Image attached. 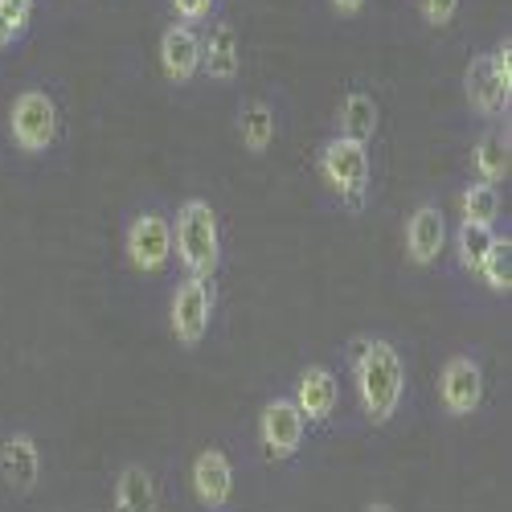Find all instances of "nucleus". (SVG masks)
<instances>
[{
  "label": "nucleus",
  "mask_w": 512,
  "mask_h": 512,
  "mask_svg": "<svg viewBox=\"0 0 512 512\" xmlns=\"http://www.w3.org/2000/svg\"><path fill=\"white\" fill-rule=\"evenodd\" d=\"M349 361H353V386H357L361 414L373 426H386L398 414L402 394H406V365L398 349L381 336H361L353 340Z\"/></svg>",
  "instance_id": "f257e3e1"
},
{
  "label": "nucleus",
  "mask_w": 512,
  "mask_h": 512,
  "mask_svg": "<svg viewBox=\"0 0 512 512\" xmlns=\"http://www.w3.org/2000/svg\"><path fill=\"white\" fill-rule=\"evenodd\" d=\"M173 254L181 259L185 275L193 279H213L222 263V226L218 213L205 197H189L177 209V226H173Z\"/></svg>",
  "instance_id": "f03ea898"
},
{
  "label": "nucleus",
  "mask_w": 512,
  "mask_h": 512,
  "mask_svg": "<svg viewBox=\"0 0 512 512\" xmlns=\"http://www.w3.org/2000/svg\"><path fill=\"white\" fill-rule=\"evenodd\" d=\"M316 168L324 185L340 197V205L349 209H361L365 205V193H369V144H357L349 136H332L320 156H316Z\"/></svg>",
  "instance_id": "7ed1b4c3"
},
{
  "label": "nucleus",
  "mask_w": 512,
  "mask_h": 512,
  "mask_svg": "<svg viewBox=\"0 0 512 512\" xmlns=\"http://www.w3.org/2000/svg\"><path fill=\"white\" fill-rule=\"evenodd\" d=\"M58 103L50 99V91L41 87H29L13 99L9 107V132H13V144L29 156H41L50 152L54 140H58Z\"/></svg>",
  "instance_id": "20e7f679"
},
{
  "label": "nucleus",
  "mask_w": 512,
  "mask_h": 512,
  "mask_svg": "<svg viewBox=\"0 0 512 512\" xmlns=\"http://www.w3.org/2000/svg\"><path fill=\"white\" fill-rule=\"evenodd\" d=\"M123 250H127V263L144 275H156L173 263V222L164 218V213L148 209L140 218H132L123 234Z\"/></svg>",
  "instance_id": "39448f33"
},
{
  "label": "nucleus",
  "mask_w": 512,
  "mask_h": 512,
  "mask_svg": "<svg viewBox=\"0 0 512 512\" xmlns=\"http://www.w3.org/2000/svg\"><path fill=\"white\" fill-rule=\"evenodd\" d=\"M209 320H213V283L185 275V283L173 291V304H168V328H173L177 345L197 349L209 332Z\"/></svg>",
  "instance_id": "423d86ee"
},
{
  "label": "nucleus",
  "mask_w": 512,
  "mask_h": 512,
  "mask_svg": "<svg viewBox=\"0 0 512 512\" xmlns=\"http://www.w3.org/2000/svg\"><path fill=\"white\" fill-rule=\"evenodd\" d=\"M304 435H308V422L300 414V406H295L291 398H271L259 414V443L267 451V459L275 463H287L300 455L304 447Z\"/></svg>",
  "instance_id": "0eeeda50"
},
{
  "label": "nucleus",
  "mask_w": 512,
  "mask_h": 512,
  "mask_svg": "<svg viewBox=\"0 0 512 512\" xmlns=\"http://www.w3.org/2000/svg\"><path fill=\"white\" fill-rule=\"evenodd\" d=\"M439 398H443V410L451 418L476 414L480 402H484V369H480V361L467 357V353H455L439 373Z\"/></svg>",
  "instance_id": "6e6552de"
},
{
  "label": "nucleus",
  "mask_w": 512,
  "mask_h": 512,
  "mask_svg": "<svg viewBox=\"0 0 512 512\" xmlns=\"http://www.w3.org/2000/svg\"><path fill=\"white\" fill-rule=\"evenodd\" d=\"M193 496L205 512H226L230 496H234V463L222 447H205L193 459V472H189Z\"/></svg>",
  "instance_id": "1a4fd4ad"
},
{
  "label": "nucleus",
  "mask_w": 512,
  "mask_h": 512,
  "mask_svg": "<svg viewBox=\"0 0 512 512\" xmlns=\"http://www.w3.org/2000/svg\"><path fill=\"white\" fill-rule=\"evenodd\" d=\"M443 246H447V218H443V209L431 205V201H422L410 213V222H406V254H410V263L414 267H435Z\"/></svg>",
  "instance_id": "9d476101"
},
{
  "label": "nucleus",
  "mask_w": 512,
  "mask_h": 512,
  "mask_svg": "<svg viewBox=\"0 0 512 512\" xmlns=\"http://www.w3.org/2000/svg\"><path fill=\"white\" fill-rule=\"evenodd\" d=\"M41 447L29 431H13L5 443H0V480H5L13 492H33L41 484Z\"/></svg>",
  "instance_id": "9b49d317"
},
{
  "label": "nucleus",
  "mask_w": 512,
  "mask_h": 512,
  "mask_svg": "<svg viewBox=\"0 0 512 512\" xmlns=\"http://www.w3.org/2000/svg\"><path fill=\"white\" fill-rule=\"evenodd\" d=\"M160 70L168 82H189L201 74V37L193 25L177 21L160 33Z\"/></svg>",
  "instance_id": "f8f14e48"
},
{
  "label": "nucleus",
  "mask_w": 512,
  "mask_h": 512,
  "mask_svg": "<svg viewBox=\"0 0 512 512\" xmlns=\"http://www.w3.org/2000/svg\"><path fill=\"white\" fill-rule=\"evenodd\" d=\"M336 398H340V381L328 365H308L300 377H295L291 402L300 406L304 422H328L336 410Z\"/></svg>",
  "instance_id": "ddd939ff"
},
{
  "label": "nucleus",
  "mask_w": 512,
  "mask_h": 512,
  "mask_svg": "<svg viewBox=\"0 0 512 512\" xmlns=\"http://www.w3.org/2000/svg\"><path fill=\"white\" fill-rule=\"evenodd\" d=\"M201 70L213 82H234L242 74V41L230 21H218L209 37H201Z\"/></svg>",
  "instance_id": "4468645a"
},
{
  "label": "nucleus",
  "mask_w": 512,
  "mask_h": 512,
  "mask_svg": "<svg viewBox=\"0 0 512 512\" xmlns=\"http://www.w3.org/2000/svg\"><path fill=\"white\" fill-rule=\"evenodd\" d=\"M463 91H467V103H472L484 119H500V115H508L512 91L492 74L488 54H484V58H472V66L463 70Z\"/></svg>",
  "instance_id": "2eb2a0df"
},
{
  "label": "nucleus",
  "mask_w": 512,
  "mask_h": 512,
  "mask_svg": "<svg viewBox=\"0 0 512 512\" xmlns=\"http://www.w3.org/2000/svg\"><path fill=\"white\" fill-rule=\"evenodd\" d=\"M160 496H156V480L144 463H127L115 476V512H156Z\"/></svg>",
  "instance_id": "dca6fc26"
},
{
  "label": "nucleus",
  "mask_w": 512,
  "mask_h": 512,
  "mask_svg": "<svg viewBox=\"0 0 512 512\" xmlns=\"http://www.w3.org/2000/svg\"><path fill=\"white\" fill-rule=\"evenodd\" d=\"M238 140L250 156H263L275 144V111L263 99H250L238 111Z\"/></svg>",
  "instance_id": "f3484780"
},
{
  "label": "nucleus",
  "mask_w": 512,
  "mask_h": 512,
  "mask_svg": "<svg viewBox=\"0 0 512 512\" xmlns=\"http://www.w3.org/2000/svg\"><path fill=\"white\" fill-rule=\"evenodd\" d=\"M336 136H349L357 144H369L377 136V103L369 91H349L340 99V132Z\"/></svg>",
  "instance_id": "a211bd4d"
},
{
  "label": "nucleus",
  "mask_w": 512,
  "mask_h": 512,
  "mask_svg": "<svg viewBox=\"0 0 512 512\" xmlns=\"http://www.w3.org/2000/svg\"><path fill=\"white\" fill-rule=\"evenodd\" d=\"M472 164H476V177H480L484 185H500V181H508V168H512L508 136H504V132H484V136L476 140Z\"/></svg>",
  "instance_id": "6ab92c4d"
},
{
  "label": "nucleus",
  "mask_w": 512,
  "mask_h": 512,
  "mask_svg": "<svg viewBox=\"0 0 512 512\" xmlns=\"http://www.w3.org/2000/svg\"><path fill=\"white\" fill-rule=\"evenodd\" d=\"M476 275L488 283V291H496V295H508L512 291V238L504 234V238H492V246H488V254L480 259V267H476Z\"/></svg>",
  "instance_id": "aec40b11"
},
{
  "label": "nucleus",
  "mask_w": 512,
  "mask_h": 512,
  "mask_svg": "<svg viewBox=\"0 0 512 512\" xmlns=\"http://www.w3.org/2000/svg\"><path fill=\"white\" fill-rule=\"evenodd\" d=\"M492 238H496V230L484 226V222H459V230H455V259H459V267L476 271L480 259L488 254V246H492Z\"/></svg>",
  "instance_id": "412c9836"
},
{
  "label": "nucleus",
  "mask_w": 512,
  "mask_h": 512,
  "mask_svg": "<svg viewBox=\"0 0 512 512\" xmlns=\"http://www.w3.org/2000/svg\"><path fill=\"white\" fill-rule=\"evenodd\" d=\"M459 213H463V222H484V226H492V222L500 218V189H496V185H484V181L467 185L463 197H459Z\"/></svg>",
  "instance_id": "4be33fe9"
},
{
  "label": "nucleus",
  "mask_w": 512,
  "mask_h": 512,
  "mask_svg": "<svg viewBox=\"0 0 512 512\" xmlns=\"http://www.w3.org/2000/svg\"><path fill=\"white\" fill-rule=\"evenodd\" d=\"M29 21H33V0H0V50L13 46L29 29Z\"/></svg>",
  "instance_id": "5701e85b"
},
{
  "label": "nucleus",
  "mask_w": 512,
  "mask_h": 512,
  "mask_svg": "<svg viewBox=\"0 0 512 512\" xmlns=\"http://www.w3.org/2000/svg\"><path fill=\"white\" fill-rule=\"evenodd\" d=\"M459 9V0H418V13L426 25H447Z\"/></svg>",
  "instance_id": "b1692460"
},
{
  "label": "nucleus",
  "mask_w": 512,
  "mask_h": 512,
  "mask_svg": "<svg viewBox=\"0 0 512 512\" xmlns=\"http://www.w3.org/2000/svg\"><path fill=\"white\" fill-rule=\"evenodd\" d=\"M213 9H218V0H173V13H177L185 25L213 17Z\"/></svg>",
  "instance_id": "393cba45"
},
{
  "label": "nucleus",
  "mask_w": 512,
  "mask_h": 512,
  "mask_svg": "<svg viewBox=\"0 0 512 512\" xmlns=\"http://www.w3.org/2000/svg\"><path fill=\"white\" fill-rule=\"evenodd\" d=\"M488 62H492V74L512 91V46H508V41H500V46L488 54Z\"/></svg>",
  "instance_id": "a878e982"
},
{
  "label": "nucleus",
  "mask_w": 512,
  "mask_h": 512,
  "mask_svg": "<svg viewBox=\"0 0 512 512\" xmlns=\"http://www.w3.org/2000/svg\"><path fill=\"white\" fill-rule=\"evenodd\" d=\"M332 9H336V13H345V17H353V13L365 9V0H332Z\"/></svg>",
  "instance_id": "bb28decb"
},
{
  "label": "nucleus",
  "mask_w": 512,
  "mask_h": 512,
  "mask_svg": "<svg viewBox=\"0 0 512 512\" xmlns=\"http://www.w3.org/2000/svg\"><path fill=\"white\" fill-rule=\"evenodd\" d=\"M365 512H398L390 500H373V504H365Z\"/></svg>",
  "instance_id": "cd10ccee"
}]
</instances>
